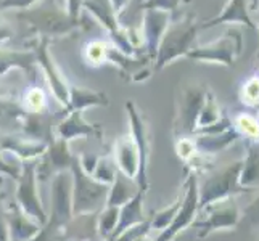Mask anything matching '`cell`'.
Masks as SVG:
<instances>
[{
    "label": "cell",
    "instance_id": "f35d334b",
    "mask_svg": "<svg viewBox=\"0 0 259 241\" xmlns=\"http://www.w3.org/2000/svg\"><path fill=\"white\" fill-rule=\"evenodd\" d=\"M257 2H259V0H251V4H249V10H256Z\"/></svg>",
    "mask_w": 259,
    "mask_h": 241
},
{
    "label": "cell",
    "instance_id": "6da1fadb",
    "mask_svg": "<svg viewBox=\"0 0 259 241\" xmlns=\"http://www.w3.org/2000/svg\"><path fill=\"white\" fill-rule=\"evenodd\" d=\"M196 37L195 16L189 15L182 21H176L167 26L156 52V65L163 68L179 57H185L192 50Z\"/></svg>",
    "mask_w": 259,
    "mask_h": 241
},
{
    "label": "cell",
    "instance_id": "1f68e13d",
    "mask_svg": "<svg viewBox=\"0 0 259 241\" xmlns=\"http://www.w3.org/2000/svg\"><path fill=\"white\" fill-rule=\"evenodd\" d=\"M179 4L181 0H147V2L142 5L145 10H161V12H177Z\"/></svg>",
    "mask_w": 259,
    "mask_h": 241
},
{
    "label": "cell",
    "instance_id": "30bf717a",
    "mask_svg": "<svg viewBox=\"0 0 259 241\" xmlns=\"http://www.w3.org/2000/svg\"><path fill=\"white\" fill-rule=\"evenodd\" d=\"M196 208H198V188H196L195 175H190L189 177V190L185 193V198L182 200V204H181V208H179L174 220L155 241H171L179 231L184 230L193 220Z\"/></svg>",
    "mask_w": 259,
    "mask_h": 241
},
{
    "label": "cell",
    "instance_id": "484cf974",
    "mask_svg": "<svg viewBox=\"0 0 259 241\" xmlns=\"http://www.w3.org/2000/svg\"><path fill=\"white\" fill-rule=\"evenodd\" d=\"M34 61V57L31 53H12V52H5L0 50V74H4L7 69H10L12 66H21V68H28L29 63Z\"/></svg>",
    "mask_w": 259,
    "mask_h": 241
},
{
    "label": "cell",
    "instance_id": "5bb4252c",
    "mask_svg": "<svg viewBox=\"0 0 259 241\" xmlns=\"http://www.w3.org/2000/svg\"><path fill=\"white\" fill-rule=\"evenodd\" d=\"M169 21H171L169 13L161 10H147L144 18V28H145L144 39L147 42V47L151 57L156 55L159 40H161L164 31L167 29Z\"/></svg>",
    "mask_w": 259,
    "mask_h": 241
},
{
    "label": "cell",
    "instance_id": "83f0119b",
    "mask_svg": "<svg viewBox=\"0 0 259 241\" xmlns=\"http://www.w3.org/2000/svg\"><path fill=\"white\" fill-rule=\"evenodd\" d=\"M240 98L246 106H251V108L259 106V74L251 76L245 80Z\"/></svg>",
    "mask_w": 259,
    "mask_h": 241
},
{
    "label": "cell",
    "instance_id": "836d02e7",
    "mask_svg": "<svg viewBox=\"0 0 259 241\" xmlns=\"http://www.w3.org/2000/svg\"><path fill=\"white\" fill-rule=\"evenodd\" d=\"M82 0H68V10H69V18L71 20L77 21V12L79 7H81Z\"/></svg>",
    "mask_w": 259,
    "mask_h": 241
},
{
    "label": "cell",
    "instance_id": "cb8c5ba5",
    "mask_svg": "<svg viewBox=\"0 0 259 241\" xmlns=\"http://www.w3.org/2000/svg\"><path fill=\"white\" fill-rule=\"evenodd\" d=\"M116 172H118V167H116L114 159L100 158V159H98L97 166H95V169H94V172L91 174V177L94 178L95 182L110 186L114 182Z\"/></svg>",
    "mask_w": 259,
    "mask_h": 241
},
{
    "label": "cell",
    "instance_id": "2e32d148",
    "mask_svg": "<svg viewBox=\"0 0 259 241\" xmlns=\"http://www.w3.org/2000/svg\"><path fill=\"white\" fill-rule=\"evenodd\" d=\"M144 191H137V195L134 196L132 200H129L124 206L119 208V220H118V225H116L114 233L111 235L110 241H114L118 238L122 231H126L127 228L142 224L145 222V216H144V209H142V201H144Z\"/></svg>",
    "mask_w": 259,
    "mask_h": 241
},
{
    "label": "cell",
    "instance_id": "7c38bea8",
    "mask_svg": "<svg viewBox=\"0 0 259 241\" xmlns=\"http://www.w3.org/2000/svg\"><path fill=\"white\" fill-rule=\"evenodd\" d=\"M113 159L121 174L136 180L139 174V153L132 135H124L114 143Z\"/></svg>",
    "mask_w": 259,
    "mask_h": 241
},
{
    "label": "cell",
    "instance_id": "8fae6325",
    "mask_svg": "<svg viewBox=\"0 0 259 241\" xmlns=\"http://www.w3.org/2000/svg\"><path fill=\"white\" fill-rule=\"evenodd\" d=\"M49 143L26 138L24 135L13 133H0V151L18 156L21 161H34L40 158L47 151Z\"/></svg>",
    "mask_w": 259,
    "mask_h": 241
},
{
    "label": "cell",
    "instance_id": "ac0fdd59",
    "mask_svg": "<svg viewBox=\"0 0 259 241\" xmlns=\"http://www.w3.org/2000/svg\"><path fill=\"white\" fill-rule=\"evenodd\" d=\"M39 60H40V63H42L44 71L47 73L50 87H52V90H53V95L57 97V100L60 103L68 105V100H69V88H68V84H66V80L63 79V76L60 74V71L57 69V66L52 63L46 43H42L40 49H39Z\"/></svg>",
    "mask_w": 259,
    "mask_h": 241
},
{
    "label": "cell",
    "instance_id": "5b68a950",
    "mask_svg": "<svg viewBox=\"0 0 259 241\" xmlns=\"http://www.w3.org/2000/svg\"><path fill=\"white\" fill-rule=\"evenodd\" d=\"M50 188L52 208L47 222L65 227L73 217V175L71 172L63 171L53 175Z\"/></svg>",
    "mask_w": 259,
    "mask_h": 241
},
{
    "label": "cell",
    "instance_id": "9a60e30c",
    "mask_svg": "<svg viewBox=\"0 0 259 241\" xmlns=\"http://www.w3.org/2000/svg\"><path fill=\"white\" fill-rule=\"evenodd\" d=\"M57 135L58 140L69 141L77 137H100L102 132L91 124H87L81 111H71L68 118L58 124Z\"/></svg>",
    "mask_w": 259,
    "mask_h": 241
},
{
    "label": "cell",
    "instance_id": "277c9868",
    "mask_svg": "<svg viewBox=\"0 0 259 241\" xmlns=\"http://www.w3.org/2000/svg\"><path fill=\"white\" fill-rule=\"evenodd\" d=\"M242 47H243L242 32L237 29H230L221 39L208 43V45L198 47L195 50L192 49L185 57L192 60L208 61V63H222L226 66H232L235 57L242 53Z\"/></svg>",
    "mask_w": 259,
    "mask_h": 241
},
{
    "label": "cell",
    "instance_id": "f546056e",
    "mask_svg": "<svg viewBox=\"0 0 259 241\" xmlns=\"http://www.w3.org/2000/svg\"><path fill=\"white\" fill-rule=\"evenodd\" d=\"M61 230H63V227H58L53 224V222H47V224L40 228L39 233L28 241H57L61 236Z\"/></svg>",
    "mask_w": 259,
    "mask_h": 241
},
{
    "label": "cell",
    "instance_id": "7402d4cb",
    "mask_svg": "<svg viewBox=\"0 0 259 241\" xmlns=\"http://www.w3.org/2000/svg\"><path fill=\"white\" fill-rule=\"evenodd\" d=\"M118 220H119V208L106 206L102 211L97 222V231H98V235H100V238L110 239L111 235L114 233L116 225H118Z\"/></svg>",
    "mask_w": 259,
    "mask_h": 241
},
{
    "label": "cell",
    "instance_id": "ffe728a7",
    "mask_svg": "<svg viewBox=\"0 0 259 241\" xmlns=\"http://www.w3.org/2000/svg\"><path fill=\"white\" fill-rule=\"evenodd\" d=\"M238 219V209L235 204H219V206L211 208V212L203 225H200L201 228H204V233H201L200 236L208 235L209 231L218 230V228H229L232 225L237 224Z\"/></svg>",
    "mask_w": 259,
    "mask_h": 241
},
{
    "label": "cell",
    "instance_id": "f1b7e54d",
    "mask_svg": "<svg viewBox=\"0 0 259 241\" xmlns=\"http://www.w3.org/2000/svg\"><path fill=\"white\" fill-rule=\"evenodd\" d=\"M181 204H182V200H177V201H174L172 206L159 211L153 217V220L150 222V228H156V230H163L164 231L169 225H171V222L174 220L179 208H181Z\"/></svg>",
    "mask_w": 259,
    "mask_h": 241
},
{
    "label": "cell",
    "instance_id": "d4e9b609",
    "mask_svg": "<svg viewBox=\"0 0 259 241\" xmlns=\"http://www.w3.org/2000/svg\"><path fill=\"white\" fill-rule=\"evenodd\" d=\"M235 127L243 137L259 140V119L249 113H242L235 118Z\"/></svg>",
    "mask_w": 259,
    "mask_h": 241
},
{
    "label": "cell",
    "instance_id": "e0dca14e",
    "mask_svg": "<svg viewBox=\"0 0 259 241\" xmlns=\"http://www.w3.org/2000/svg\"><path fill=\"white\" fill-rule=\"evenodd\" d=\"M222 23H240L253 29L254 23L251 20V16H249L246 0H229L224 10L221 12V15L212 18L208 23H204L201 28H212V26H218Z\"/></svg>",
    "mask_w": 259,
    "mask_h": 241
},
{
    "label": "cell",
    "instance_id": "ba28073f",
    "mask_svg": "<svg viewBox=\"0 0 259 241\" xmlns=\"http://www.w3.org/2000/svg\"><path fill=\"white\" fill-rule=\"evenodd\" d=\"M240 169H242V164L235 163V166L227 167L224 172L208 178L198 191V208H204L206 204L224 200L226 196L234 191L232 188L238 180Z\"/></svg>",
    "mask_w": 259,
    "mask_h": 241
},
{
    "label": "cell",
    "instance_id": "44dd1931",
    "mask_svg": "<svg viewBox=\"0 0 259 241\" xmlns=\"http://www.w3.org/2000/svg\"><path fill=\"white\" fill-rule=\"evenodd\" d=\"M69 110L73 111H81L89 106H97V105H108L106 95L98 93L94 90H89L84 87H71L69 88Z\"/></svg>",
    "mask_w": 259,
    "mask_h": 241
},
{
    "label": "cell",
    "instance_id": "ab89813d",
    "mask_svg": "<svg viewBox=\"0 0 259 241\" xmlns=\"http://www.w3.org/2000/svg\"><path fill=\"white\" fill-rule=\"evenodd\" d=\"M136 241H155V239H148L147 236H142V238H139V239H136Z\"/></svg>",
    "mask_w": 259,
    "mask_h": 241
},
{
    "label": "cell",
    "instance_id": "74e56055",
    "mask_svg": "<svg viewBox=\"0 0 259 241\" xmlns=\"http://www.w3.org/2000/svg\"><path fill=\"white\" fill-rule=\"evenodd\" d=\"M126 2H127V0H111V5L114 8V13L121 12V8L126 5Z\"/></svg>",
    "mask_w": 259,
    "mask_h": 241
},
{
    "label": "cell",
    "instance_id": "3957f363",
    "mask_svg": "<svg viewBox=\"0 0 259 241\" xmlns=\"http://www.w3.org/2000/svg\"><path fill=\"white\" fill-rule=\"evenodd\" d=\"M35 166H37V159L23 161L21 175L18 177V185L15 191V204L29 219H32L34 222H37L40 227H44L47 224L49 216L42 206V201L39 196Z\"/></svg>",
    "mask_w": 259,
    "mask_h": 241
},
{
    "label": "cell",
    "instance_id": "603a6c76",
    "mask_svg": "<svg viewBox=\"0 0 259 241\" xmlns=\"http://www.w3.org/2000/svg\"><path fill=\"white\" fill-rule=\"evenodd\" d=\"M23 108L26 113L42 114L47 108V97L40 87H31L23 97Z\"/></svg>",
    "mask_w": 259,
    "mask_h": 241
},
{
    "label": "cell",
    "instance_id": "4fadbf2b",
    "mask_svg": "<svg viewBox=\"0 0 259 241\" xmlns=\"http://www.w3.org/2000/svg\"><path fill=\"white\" fill-rule=\"evenodd\" d=\"M5 217L8 224V231H10V241H28L37 235L42 228L37 222H34L26 216L16 204L5 211Z\"/></svg>",
    "mask_w": 259,
    "mask_h": 241
},
{
    "label": "cell",
    "instance_id": "d6a6232c",
    "mask_svg": "<svg viewBox=\"0 0 259 241\" xmlns=\"http://www.w3.org/2000/svg\"><path fill=\"white\" fill-rule=\"evenodd\" d=\"M0 241H10V231H8V224L5 212L0 211Z\"/></svg>",
    "mask_w": 259,
    "mask_h": 241
},
{
    "label": "cell",
    "instance_id": "7a4b0ae2",
    "mask_svg": "<svg viewBox=\"0 0 259 241\" xmlns=\"http://www.w3.org/2000/svg\"><path fill=\"white\" fill-rule=\"evenodd\" d=\"M69 172L73 175V216L95 212L106 204L110 186L95 182L91 175L85 174L79 166L77 158Z\"/></svg>",
    "mask_w": 259,
    "mask_h": 241
},
{
    "label": "cell",
    "instance_id": "9c48e42d",
    "mask_svg": "<svg viewBox=\"0 0 259 241\" xmlns=\"http://www.w3.org/2000/svg\"><path fill=\"white\" fill-rule=\"evenodd\" d=\"M21 16L28 18L31 24H34L42 34L46 35H63L76 28L74 20L69 15L65 16L57 8H35L29 13H23Z\"/></svg>",
    "mask_w": 259,
    "mask_h": 241
},
{
    "label": "cell",
    "instance_id": "8d00e7d4",
    "mask_svg": "<svg viewBox=\"0 0 259 241\" xmlns=\"http://www.w3.org/2000/svg\"><path fill=\"white\" fill-rule=\"evenodd\" d=\"M248 214H249V217H251L254 222H259V200L253 204L251 208L248 209Z\"/></svg>",
    "mask_w": 259,
    "mask_h": 241
},
{
    "label": "cell",
    "instance_id": "4316f807",
    "mask_svg": "<svg viewBox=\"0 0 259 241\" xmlns=\"http://www.w3.org/2000/svg\"><path fill=\"white\" fill-rule=\"evenodd\" d=\"M111 47H108V43L103 40H92L91 43H87L85 47V60L89 65L98 66L103 61L108 60V52Z\"/></svg>",
    "mask_w": 259,
    "mask_h": 241
},
{
    "label": "cell",
    "instance_id": "52a82bcc",
    "mask_svg": "<svg viewBox=\"0 0 259 241\" xmlns=\"http://www.w3.org/2000/svg\"><path fill=\"white\" fill-rule=\"evenodd\" d=\"M204 100H206V92L203 88L190 87L182 90L176 122V132L179 135L185 137L196 130V122H198V116L201 113Z\"/></svg>",
    "mask_w": 259,
    "mask_h": 241
},
{
    "label": "cell",
    "instance_id": "d590c367",
    "mask_svg": "<svg viewBox=\"0 0 259 241\" xmlns=\"http://www.w3.org/2000/svg\"><path fill=\"white\" fill-rule=\"evenodd\" d=\"M13 35V31L8 28L7 24H4V23H0V42H5V40H8Z\"/></svg>",
    "mask_w": 259,
    "mask_h": 241
},
{
    "label": "cell",
    "instance_id": "4dcf8cb0",
    "mask_svg": "<svg viewBox=\"0 0 259 241\" xmlns=\"http://www.w3.org/2000/svg\"><path fill=\"white\" fill-rule=\"evenodd\" d=\"M176 150H177V155L181 159L184 161H190L195 155H196V145L195 141L189 137H181L176 145Z\"/></svg>",
    "mask_w": 259,
    "mask_h": 241
},
{
    "label": "cell",
    "instance_id": "d6986e66",
    "mask_svg": "<svg viewBox=\"0 0 259 241\" xmlns=\"http://www.w3.org/2000/svg\"><path fill=\"white\" fill-rule=\"evenodd\" d=\"M137 191H139L137 182L118 171L114 177V182L110 185L108 198H106V206L121 208L129 200H132L134 196L137 195Z\"/></svg>",
    "mask_w": 259,
    "mask_h": 241
},
{
    "label": "cell",
    "instance_id": "e575fe53",
    "mask_svg": "<svg viewBox=\"0 0 259 241\" xmlns=\"http://www.w3.org/2000/svg\"><path fill=\"white\" fill-rule=\"evenodd\" d=\"M34 0H4L0 7H20V8H24L28 7L29 4H32Z\"/></svg>",
    "mask_w": 259,
    "mask_h": 241
},
{
    "label": "cell",
    "instance_id": "8992f818",
    "mask_svg": "<svg viewBox=\"0 0 259 241\" xmlns=\"http://www.w3.org/2000/svg\"><path fill=\"white\" fill-rule=\"evenodd\" d=\"M126 108L129 111V118L132 124V138L136 141L137 153H139V174H137V186L140 191H147V167H148V158H150V138H148V127L144 122V118L139 113V110L134 106V103H127Z\"/></svg>",
    "mask_w": 259,
    "mask_h": 241
}]
</instances>
